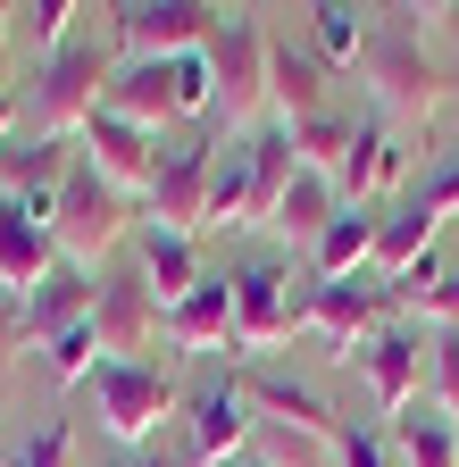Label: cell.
Here are the masks:
<instances>
[{
    "instance_id": "obj_1",
    "label": "cell",
    "mask_w": 459,
    "mask_h": 467,
    "mask_svg": "<svg viewBox=\"0 0 459 467\" xmlns=\"http://www.w3.org/2000/svg\"><path fill=\"white\" fill-rule=\"evenodd\" d=\"M426 9H376L368 26V50H360V84L376 92V117L392 126V117H434L443 109V76H434V58H426V34H418Z\"/></svg>"
},
{
    "instance_id": "obj_2",
    "label": "cell",
    "mask_w": 459,
    "mask_h": 467,
    "mask_svg": "<svg viewBox=\"0 0 459 467\" xmlns=\"http://www.w3.org/2000/svg\"><path fill=\"white\" fill-rule=\"evenodd\" d=\"M84 392H92V418L118 451H151L167 434V418H184V384L167 359H100L84 376Z\"/></svg>"
},
{
    "instance_id": "obj_3",
    "label": "cell",
    "mask_w": 459,
    "mask_h": 467,
    "mask_svg": "<svg viewBox=\"0 0 459 467\" xmlns=\"http://www.w3.org/2000/svg\"><path fill=\"white\" fill-rule=\"evenodd\" d=\"M134 201L118 192V184H100V175L76 159L68 167V184H59V201H50V243H59V259L68 267H100L118 243H134Z\"/></svg>"
},
{
    "instance_id": "obj_4",
    "label": "cell",
    "mask_w": 459,
    "mask_h": 467,
    "mask_svg": "<svg viewBox=\"0 0 459 467\" xmlns=\"http://www.w3.org/2000/svg\"><path fill=\"white\" fill-rule=\"evenodd\" d=\"M267 50H276V34H267L259 9H225V26H217V42H209L217 126H225V134H243L251 117L267 109Z\"/></svg>"
},
{
    "instance_id": "obj_5",
    "label": "cell",
    "mask_w": 459,
    "mask_h": 467,
    "mask_svg": "<svg viewBox=\"0 0 459 467\" xmlns=\"http://www.w3.org/2000/svg\"><path fill=\"white\" fill-rule=\"evenodd\" d=\"M100 92H109V50L100 42H68L59 58H42V76H34V134L42 142H76L100 117Z\"/></svg>"
},
{
    "instance_id": "obj_6",
    "label": "cell",
    "mask_w": 459,
    "mask_h": 467,
    "mask_svg": "<svg viewBox=\"0 0 459 467\" xmlns=\"http://www.w3.org/2000/svg\"><path fill=\"white\" fill-rule=\"evenodd\" d=\"M225 26V9L209 0H126L109 9V34H118L126 58H184V50H209Z\"/></svg>"
},
{
    "instance_id": "obj_7",
    "label": "cell",
    "mask_w": 459,
    "mask_h": 467,
    "mask_svg": "<svg viewBox=\"0 0 459 467\" xmlns=\"http://www.w3.org/2000/svg\"><path fill=\"white\" fill-rule=\"evenodd\" d=\"M209 167H217V142H209V134L167 142V150H159V175H151V192H142V225H167V234H193V243H201Z\"/></svg>"
},
{
    "instance_id": "obj_8",
    "label": "cell",
    "mask_w": 459,
    "mask_h": 467,
    "mask_svg": "<svg viewBox=\"0 0 459 467\" xmlns=\"http://www.w3.org/2000/svg\"><path fill=\"white\" fill-rule=\"evenodd\" d=\"M251 392H243V376H209L201 392H184V451H193V467H235L243 459V442H251Z\"/></svg>"
},
{
    "instance_id": "obj_9",
    "label": "cell",
    "mask_w": 459,
    "mask_h": 467,
    "mask_svg": "<svg viewBox=\"0 0 459 467\" xmlns=\"http://www.w3.org/2000/svg\"><path fill=\"white\" fill-rule=\"evenodd\" d=\"M384 309H392V284H376V275H342V284H318V292H309L301 326L334 342V359H351L368 334H384Z\"/></svg>"
},
{
    "instance_id": "obj_10",
    "label": "cell",
    "mask_w": 459,
    "mask_h": 467,
    "mask_svg": "<svg viewBox=\"0 0 459 467\" xmlns=\"http://www.w3.org/2000/svg\"><path fill=\"white\" fill-rule=\"evenodd\" d=\"M159 150H167L159 134L126 126V117H109V109H100L92 126L76 134V159H84V167L100 175V184H118L126 201H134V192H151V175H159Z\"/></svg>"
},
{
    "instance_id": "obj_11",
    "label": "cell",
    "mask_w": 459,
    "mask_h": 467,
    "mask_svg": "<svg viewBox=\"0 0 459 467\" xmlns=\"http://www.w3.org/2000/svg\"><path fill=\"white\" fill-rule=\"evenodd\" d=\"M401 175H410V142H401L384 117H351V150H342V167H334V192H342V209H368V201H384Z\"/></svg>"
},
{
    "instance_id": "obj_12",
    "label": "cell",
    "mask_w": 459,
    "mask_h": 467,
    "mask_svg": "<svg viewBox=\"0 0 459 467\" xmlns=\"http://www.w3.org/2000/svg\"><path fill=\"white\" fill-rule=\"evenodd\" d=\"M301 309H309V301L284 292V267H276V259L235 267V350H276L284 334L301 326Z\"/></svg>"
},
{
    "instance_id": "obj_13",
    "label": "cell",
    "mask_w": 459,
    "mask_h": 467,
    "mask_svg": "<svg viewBox=\"0 0 459 467\" xmlns=\"http://www.w3.org/2000/svg\"><path fill=\"white\" fill-rule=\"evenodd\" d=\"M243 392H251V409H267L276 426H293V434H309V442H326V451L342 442V418L326 409V392H318L309 376H293V368H267V359H259V368L243 376Z\"/></svg>"
},
{
    "instance_id": "obj_14",
    "label": "cell",
    "mask_w": 459,
    "mask_h": 467,
    "mask_svg": "<svg viewBox=\"0 0 459 467\" xmlns=\"http://www.w3.org/2000/svg\"><path fill=\"white\" fill-rule=\"evenodd\" d=\"M92 342H100V359H142V350L159 342V301H151L142 275H109V284H100V301H92Z\"/></svg>"
},
{
    "instance_id": "obj_15",
    "label": "cell",
    "mask_w": 459,
    "mask_h": 467,
    "mask_svg": "<svg viewBox=\"0 0 459 467\" xmlns=\"http://www.w3.org/2000/svg\"><path fill=\"white\" fill-rule=\"evenodd\" d=\"M351 368L368 376V392H376V409H384V418H401V409L418 400V376H426V342H418L410 326H384V334H368V342L351 350Z\"/></svg>"
},
{
    "instance_id": "obj_16",
    "label": "cell",
    "mask_w": 459,
    "mask_h": 467,
    "mask_svg": "<svg viewBox=\"0 0 459 467\" xmlns=\"http://www.w3.org/2000/svg\"><path fill=\"white\" fill-rule=\"evenodd\" d=\"M167 350H235V275H201L176 309H159Z\"/></svg>"
},
{
    "instance_id": "obj_17",
    "label": "cell",
    "mask_w": 459,
    "mask_h": 467,
    "mask_svg": "<svg viewBox=\"0 0 459 467\" xmlns=\"http://www.w3.org/2000/svg\"><path fill=\"white\" fill-rule=\"evenodd\" d=\"M100 109H109V117H126V126H142V134L184 126V117H176V76H167V58H126V67H109Z\"/></svg>"
},
{
    "instance_id": "obj_18",
    "label": "cell",
    "mask_w": 459,
    "mask_h": 467,
    "mask_svg": "<svg viewBox=\"0 0 459 467\" xmlns=\"http://www.w3.org/2000/svg\"><path fill=\"white\" fill-rule=\"evenodd\" d=\"M134 275L151 284L159 309H176L184 292L201 284V243H193V234H167V225H134Z\"/></svg>"
},
{
    "instance_id": "obj_19",
    "label": "cell",
    "mask_w": 459,
    "mask_h": 467,
    "mask_svg": "<svg viewBox=\"0 0 459 467\" xmlns=\"http://www.w3.org/2000/svg\"><path fill=\"white\" fill-rule=\"evenodd\" d=\"M92 301H100V275L59 259V267H50V275L26 292V334H34V342H59L68 326H84V317H92Z\"/></svg>"
},
{
    "instance_id": "obj_20",
    "label": "cell",
    "mask_w": 459,
    "mask_h": 467,
    "mask_svg": "<svg viewBox=\"0 0 459 467\" xmlns=\"http://www.w3.org/2000/svg\"><path fill=\"white\" fill-rule=\"evenodd\" d=\"M50 267H59V243H50V225H42V217H26L17 201H0V292H17V301H26V292H34Z\"/></svg>"
},
{
    "instance_id": "obj_21",
    "label": "cell",
    "mask_w": 459,
    "mask_h": 467,
    "mask_svg": "<svg viewBox=\"0 0 459 467\" xmlns=\"http://www.w3.org/2000/svg\"><path fill=\"white\" fill-rule=\"evenodd\" d=\"M267 109H276V126L293 134L309 126V117H326V76H318V58L293 50V42H276L267 50Z\"/></svg>"
},
{
    "instance_id": "obj_22",
    "label": "cell",
    "mask_w": 459,
    "mask_h": 467,
    "mask_svg": "<svg viewBox=\"0 0 459 467\" xmlns=\"http://www.w3.org/2000/svg\"><path fill=\"white\" fill-rule=\"evenodd\" d=\"M342 217V192H334V175H318V167H293V184H284V201H276V234H284V243H318V234Z\"/></svg>"
},
{
    "instance_id": "obj_23",
    "label": "cell",
    "mask_w": 459,
    "mask_h": 467,
    "mask_svg": "<svg viewBox=\"0 0 459 467\" xmlns=\"http://www.w3.org/2000/svg\"><path fill=\"white\" fill-rule=\"evenodd\" d=\"M376 209H342L318 243H309V275L318 284H342V275H368V259H376Z\"/></svg>"
},
{
    "instance_id": "obj_24",
    "label": "cell",
    "mask_w": 459,
    "mask_h": 467,
    "mask_svg": "<svg viewBox=\"0 0 459 467\" xmlns=\"http://www.w3.org/2000/svg\"><path fill=\"white\" fill-rule=\"evenodd\" d=\"M251 225V142L225 150L217 142V167H209V209H201V234H243Z\"/></svg>"
},
{
    "instance_id": "obj_25",
    "label": "cell",
    "mask_w": 459,
    "mask_h": 467,
    "mask_svg": "<svg viewBox=\"0 0 459 467\" xmlns=\"http://www.w3.org/2000/svg\"><path fill=\"white\" fill-rule=\"evenodd\" d=\"M392 442H401V467H459V426L443 418L434 400H410L392 418Z\"/></svg>"
},
{
    "instance_id": "obj_26",
    "label": "cell",
    "mask_w": 459,
    "mask_h": 467,
    "mask_svg": "<svg viewBox=\"0 0 459 467\" xmlns=\"http://www.w3.org/2000/svg\"><path fill=\"white\" fill-rule=\"evenodd\" d=\"M392 309H410V317H434L443 334H459V267H443V251H434V259H418L410 275L392 284Z\"/></svg>"
},
{
    "instance_id": "obj_27",
    "label": "cell",
    "mask_w": 459,
    "mask_h": 467,
    "mask_svg": "<svg viewBox=\"0 0 459 467\" xmlns=\"http://www.w3.org/2000/svg\"><path fill=\"white\" fill-rule=\"evenodd\" d=\"M368 26H376V9H351V0H318L309 9V34H318V50L334 58V67H360Z\"/></svg>"
},
{
    "instance_id": "obj_28",
    "label": "cell",
    "mask_w": 459,
    "mask_h": 467,
    "mask_svg": "<svg viewBox=\"0 0 459 467\" xmlns=\"http://www.w3.org/2000/svg\"><path fill=\"white\" fill-rule=\"evenodd\" d=\"M76 17H92V9H76V0H26V9H17V42L34 58H59L76 42Z\"/></svg>"
},
{
    "instance_id": "obj_29",
    "label": "cell",
    "mask_w": 459,
    "mask_h": 467,
    "mask_svg": "<svg viewBox=\"0 0 459 467\" xmlns=\"http://www.w3.org/2000/svg\"><path fill=\"white\" fill-rule=\"evenodd\" d=\"M342 150H351V117H309V126H293V159L301 167H318V175H334L342 167Z\"/></svg>"
},
{
    "instance_id": "obj_30",
    "label": "cell",
    "mask_w": 459,
    "mask_h": 467,
    "mask_svg": "<svg viewBox=\"0 0 459 467\" xmlns=\"http://www.w3.org/2000/svg\"><path fill=\"white\" fill-rule=\"evenodd\" d=\"M0 467H76V426H68V418H42Z\"/></svg>"
},
{
    "instance_id": "obj_31",
    "label": "cell",
    "mask_w": 459,
    "mask_h": 467,
    "mask_svg": "<svg viewBox=\"0 0 459 467\" xmlns=\"http://www.w3.org/2000/svg\"><path fill=\"white\" fill-rule=\"evenodd\" d=\"M42 350H50V376H59V384H84V376L100 368V342H92V317H84V326H68L59 342H42Z\"/></svg>"
},
{
    "instance_id": "obj_32",
    "label": "cell",
    "mask_w": 459,
    "mask_h": 467,
    "mask_svg": "<svg viewBox=\"0 0 459 467\" xmlns=\"http://www.w3.org/2000/svg\"><path fill=\"white\" fill-rule=\"evenodd\" d=\"M410 209H426L434 225H443V217H459V150H443V159L426 167V184H418V201H410Z\"/></svg>"
},
{
    "instance_id": "obj_33",
    "label": "cell",
    "mask_w": 459,
    "mask_h": 467,
    "mask_svg": "<svg viewBox=\"0 0 459 467\" xmlns=\"http://www.w3.org/2000/svg\"><path fill=\"white\" fill-rule=\"evenodd\" d=\"M426 376H434V409L459 426V334H434V350H426Z\"/></svg>"
},
{
    "instance_id": "obj_34",
    "label": "cell",
    "mask_w": 459,
    "mask_h": 467,
    "mask_svg": "<svg viewBox=\"0 0 459 467\" xmlns=\"http://www.w3.org/2000/svg\"><path fill=\"white\" fill-rule=\"evenodd\" d=\"M334 467H392V451H384V434L342 426V442H334Z\"/></svg>"
},
{
    "instance_id": "obj_35",
    "label": "cell",
    "mask_w": 459,
    "mask_h": 467,
    "mask_svg": "<svg viewBox=\"0 0 459 467\" xmlns=\"http://www.w3.org/2000/svg\"><path fill=\"white\" fill-rule=\"evenodd\" d=\"M26 342H34V334H26V301H17V292H0V368H9Z\"/></svg>"
},
{
    "instance_id": "obj_36",
    "label": "cell",
    "mask_w": 459,
    "mask_h": 467,
    "mask_svg": "<svg viewBox=\"0 0 459 467\" xmlns=\"http://www.w3.org/2000/svg\"><path fill=\"white\" fill-rule=\"evenodd\" d=\"M100 467H193V451H159L151 442V451H109Z\"/></svg>"
},
{
    "instance_id": "obj_37",
    "label": "cell",
    "mask_w": 459,
    "mask_h": 467,
    "mask_svg": "<svg viewBox=\"0 0 459 467\" xmlns=\"http://www.w3.org/2000/svg\"><path fill=\"white\" fill-rule=\"evenodd\" d=\"M9 50H17V9H0V92H9Z\"/></svg>"
},
{
    "instance_id": "obj_38",
    "label": "cell",
    "mask_w": 459,
    "mask_h": 467,
    "mask_svg": "<svg viewBox=\"0 0 459 467\" xmlns=\"http://www.w3.org/2000/svg\"><path fill=\"white\" fill-rule=\"evenodd\" d=\"M9 134H17V100L0 92V142H9Z\"/></svg>"
},
{
    "instance_id": "obj_39",
    "label": "cell",
    "mask_w": 459,
    "mask_h": 467,
    "mask_svg": "<svg viewBox=\"0 0 459 467\" xmlns=\"http://www.w3.org/2000/svg\"><path fill=\"white\" fill-rule=\"evenodd\" d=\"M235 467H284V459H267V451H243V459H235Z\"/></svg>"
},
{
    "instance_id": "obj_40",
    "label": "cell",
    "mask_w": 459,
    "mask_h": 467,
    "mask_svg": "<svg viewBox=\"0 0 459 467\" xmlns=\"http://www.w3.org/2000/svg\"><path fill=\"white\" fill-rule=\"evenodd\" d=\"M443 17H459V9H443Z\"/></svg>"
}]
</instances>
